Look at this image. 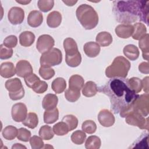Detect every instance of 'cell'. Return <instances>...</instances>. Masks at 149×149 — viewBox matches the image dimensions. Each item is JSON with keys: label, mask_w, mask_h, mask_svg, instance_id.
I'll return each mask as SVG.
<instances>
[{"label": "cell", "mask_w": 149, "mask_h": 149, "mask_svg": "<svg viewBox=\"0 0 149 149\" xmlns=\"http://www.w3.org/2000/svg\"><path fill=\"white\" fill-rule=\"evenodd\" d=\"M35 40V35L29 31L22 32L19 36L20 44L23 47H27L31 46Z\"/></svg>", "instance_id": "19"}, {"label": "cell", "mask_w": 149, "mask_h": 149, "mask_svg": "<svg viewBox=\"0 0 149 149\" xmlns=\"http://www.w3.org/2000/svg\"><path fill=\"white\" fill-rule=\"evenodd\" d=\"M5 87L10 93H13L20 91L23 88L20 80L18 78H14L8 80L5 82Z\"/></svg>", "instance_id": "20"}, {"label": "cell", "mask_w": 149, "mask_h": 149, "mask_svg": "<svg viewBox=\"0 0 149 149\" xmlns=\"http://www.w3.org/2000/svg\"><path fill=\"white\" fill-rule=\"evenodd\" d=\"M55 44L54 38L48 34L41 35L37 39L36 43V48L37 50L41 54L51 50Z\"/></svg>", "instance_id": "8"}, {"label": "cell", "mask_w": 149, "mask_h": 149, "mask_svg": "<svg viewBox=\"0 0 149 149\" xmlns=\"http://www.w3.org/2000/svg\"><path fill=\"white\" fill-rule=\"evenodd\" d=\"M95 40L99 45L102 47H107L112 42V37L109 33L102 31L97 35Z\"/></svg>", "instance_id": "23"}, {"label": "cell", "mask_w": 149, "mask_h": 149, "mask_svg": "<svg viewBox=\"0 0 149 149\" xmlns=\"http://www.w3.org/2000/svg\"><path fill=\"white\" fill-rule=\"evenodd\" d=\"M128 83L130 88L135 93H138L141 91L142 81L138 77H132L128 79Z\"/></svg>", "instance_id": "38"}, {"label": "cell", "mask_w": 149, "mask_h": 149, "mask_svg": "<svg viewBox=\"0 0 149 149\" xmlns=\"http://www.w3.org/2000/svg\"><path fill=\"white\" fill-rule=\"evenodd\" d=\"M86 138V134L84 132L79 130L74 131L71 135L72 141L77 145L82 144L85 141Z\"/></svg>", "instance_id": "37"}, {"label": "cell", "mask_w": 149, "mask_h": 149, "mask_svg": "<svg viewBox=\"0 0 149 149\" xmlns=\"http://www.w3.org/2000/svg\"><path fill=\"white\" fill-rule=\"evenodd\" d=\"M124 55L131 61L136 60L139 56V51L138 48L133 44H129L126 45L123 49Z\"/></svg>", "instance_id": "22"}, {"label": "cell", "mask_w": 149, "mask_h": 149, "mask_svg": "<svg viewBox=\"0 0 149 149\" xmlns=\"http://www.w3.org/2000/svg\"><path fill=\"white\" fill-rule=\"evenodd\" d=\"M98 120L100 123L104 127L112 126L115 121L113 113L108 109L100 111L98 115Z\"/></svg>", "instance_id": "11"}, {"label": "cell", "mask_w": 149, "mask_h": 149, "mask_svg": "<svg viewBox=\"0 0 149 149\" xmlns=\"http://www.w3.org/2000/svg\"><path fill=\"white\" fill-rule=\"evenodd\" d=\"M148 94L146 93L137 97L132 105V108L139 112L143 116L148 114Z\"/></svg>", "instance_id": "7"}, {"label": "cell", "mask_w": 149, "mask_h": 149, "mask_svg": "<svg viewBox=\"0 0 149 149\" xmlns=\"http://www.w3.org/2000/svg\"><path fill=\"white\" fill-rule=\"evenodd\" d=\"M113 4V12L118 22L130 24L140 19L148 24V1H115Z\"/></svg>", "instance_id": "2"}, {"label": "cell", "mask_w": 149, "mask_h": 149, "mask_svg": "<svg viewBox=\"0 0 149 149\" xmlns=\"http://www.w3.org/2000/svg\"><path fill=\"white\" fill-rule=\"evenodd\" d=\"M24 95V90L23 88H22L20 91L13 93H9V96L10 98L12 100L16 101L22 99Z\"/></svg>", "instance_id": "50"}, {"label": "cell", "mask_w": 149, "mask_h": 149, "mask_svg": "<svg viewBox=\"0 0 149 149\" xmlns=\"http://www.w3.org/2000/svg\"><path fill=\"white\" fill-rule=\"evenodd\" d=\"M17 44V38L15 36L10 35L6 37L3 42V44L9 48L15 47Z\"/></svg>", "instance_id": "48"}, {"label": "cell", "mask_w": 149, "mask_h": 149, "mask_svg": "<svg viewBox=\"0 0 149 149\" xmlns=\"http://www.w3.org/2000/svg\"><path fill=\"white\" fill-rule=\"evenodd\" d=\"M43 22L42 14L38 10L31 11L27 17V23L32 27L40 26Z\"/></svg>", "instance_id": "13"}, {"label": "cell", "mask_w": 149, "mask_h": 149, "mask_svg": "<svg viewBox=\"0 0 149 149\" xmlns=\"http://www.w3.org/2000/svg\"><path fill=\"white\" fill-rule=\"evenodd\" d=\"M98 91L97 84L92 81H87L82 88V93L83 95L87 97H91L94 96Z\"/></svg>", "instance_id": "24"}, {"label": "cell", "mask_w": 149, "mask_h": 149, "mask_svg": "<svg viewBox=\"0 0 149 149\" xmlns=\"http://www.w3.org/2000/svg\"><path fill=\"white\" fill-rule=\"evenodd\" d=\"M37 94H42L46 91L48 88V84L44 81L39 80L31 88Z\"/></svg>", "instance_id": "46"}, {"label": "cell", "mask_w": 149, "mask_h": 149, "mask_svg": "<svg viewBox=\"0 0 149 149\" xmlns=\"http://www.w3.org/2000/svg\"><path fill=\"white\" fill-rule=\"evenodd\" d=\"M132 148H148V134L143 133L130 147Z\"/></svg>", "instance_id": "29"}, {"label": "cell", "mask_w": 149, "mask_h": 149, "mask_svg": "<svg viewBox=\"0 0 149 149\" xmlns=\"http://www.w3.org/2000/svg\"><path fill=\"white\" fill-rule=\"evenodd\" d=\"M62 52L56 48H53L49 51L42 54L40 59L41 66L45 68L58 65L62 62Z\"/></svg>", "instance_id": "6"}, {"label": "cell", "mask_w": 149, "mask_h": 149, "mask_svg": "<svg viewBox=\"0 0 149 149\" xmlns=\"http://www.w3.org/2000/svg\"><path fill=\"white\" fill-rule=\"evenodd\" d=\"M63 48L66 53L77 51L78 47L76 41L72 38H66L63 41Z\"/></svg>", "instance_id": "39"}, {"label": "cell", "mask_w": 149, "mask_h": 149, "mask_svg": "<svg viewBox=\"0 0 149 149\" xmlns=\"http://www.w3.org/2000/svg\"><path fill=\"white\" fill-rule=\"evenodd\" d=\"M142 88L146 93H148V77H144L142 80Z\"/></svg>", "instance_id": "52"}, {"label": "cell", "mask_w": 149, "mask_h": 149, "mask_svg": "<svg viewBox=\"0 0 149 149\" xmlns=\"http://www.w3.org/2000/svg\"><path fill=\"white\" fill-rule=\"evenodd\" d=\"M121 117H125L126 122L130 125L138 126L141 129H146L148 130V119H146L139 112L132 108V105L120 113Z\"/></svg>", "instance_id": "5"}, {"label": "cell", "mask_w": 149, "mask_h": 149, "mask_svg": "<svg viewBox=\"0 0 149 149\" xmlns=\"http://www.w3.org/2000/svg\"><path fill=\"white\" fill-rule=\"evenodd\" d=\"M62 121L64 122L68 125L69 131L75 129L78 125V119L73 115H65L62 118Z\"/></svg>", "instance_id": "36"}, {"label": "cell", "mask_w": 149, "mask_h": 149, "mask_svg": "<svg viewBox=\"0 0 149 149\" xmlns=\"http://www.w3.org/2000/svg\"><path fill=\"white\" fill-rule=\"evenodd\" d=\"M65 62L66 64L72 68L78 66L81 62V56L79 52L73 55H65Z\"/></svg>", "instance_id": "31"}, {"label": "cell", "mask_w": 149, "mask_h": 149, "mask_svg": "<svg viewBox=\"0 0 149 149\" xmlns=\"http://www.w3.org/2000/svg\"><path fill=\"white\" fill-rule=\"evenodd\" d=\"M37 5L41 11L47 12L53 8L54 1L53 0H40L37 2Z\"/></svg>", "instance_id": "42"}, {"label": "cell", "mask_w": 149, "mask_h": 149, "mask_svg": "<svg viewBox=\"0 0 149 149\" xmlns=\"http://www.w3.org/2000/svg\"><path fill=\"white\" fill-rule=\"evenodd\" d=\"M39 135L43 140H49L53 138L54 133L52 129L48 125L42 126L39 130Z\"/></svg>", "instance_id": "34"}, {"label": "cell", "mask_w": 149, "mask_h": 149, "mask_svg": "<svg viewBox=\"0 0 149 149\" xmlns=\"http://www.w3.org/2000/svg\"><path fill=\"white\" fill-rule=\"evenodd\" d=\"M58 102L57 96L54 94H48L45 95L42 101V106L45 110L53 109L56 107Z\"/></svg>", "instance_id": "16"}, {"label": "cell", "mask_w": 149, "mask_h": 149, "mask_svg": "<svg viewBox=\"0 0 149 149\" xmlns=\"http://www.w3.org/2000/svg\"><path fill=\"white\" fill-rule=\"evenodd\" d=\"M100 91L109 97L111 109L115 113L130 108L139 96L130 88L128 79L122 77L112 78L100 88Z\"/></svg>", "instance_id": "1"}, {"label": "cell", "mask_w": 149, "mask_h": 149, "mask_svg": "<svg viewBox=\"0 0 149 149\" xmlns=\"http://www.w3.org/2000/svg\"><path fill=\"white\" fill-rule=\"evenodd\" d=\"M130 68V63L125 57H116L112 64L105 70L106 76L109 78H125Z\"/></svg>", "instance_id": "4"}, {"label": "cell", "mask_w": 149, "mask_h": 149, "mask_svg": "<svg viewBox=\"0 0 149 149\" xmlns=\"http://www.w3.org/2000/svg\"><path fill=\"white\" fill-rule=\"evenodd\" d=\"M133 26L134 30L132 36L134 40H139L147 34V29L144 24L136 23Z\"/></svg>", "instance_id": "25"}, {"label": "cell", "mask_w": 149, "mask_h": 149, "mask_svg": "<svg viewBox=\"0 0 149 149\" xmlns=\"http://www.w3.org/2000/svg\"><path fill=\"white\" fill-rule=\"evenodd\" d=\"M62 22V15L58 11H52L49 13L47 17V23L49 27L56 28Z\"/></svg>", "instance_id": "18"}, {"label": "cell", "mask_w": 149, "mask_h": 149, "mask_svg": "<svg viewBox=\"0 0 149 149\" xmlns=\"http://www.w3.org/2000/svg\"><path fill=\"white\" fill-rule=\"evenodd\" d=\"M65 97L68 101L71 102H75L80 97V91L68 88L65 92Z\"/></svg>", "instance_id": "40"}, {"label": "cell", "mask_w": 149, "mask_h": 149, "mask_svg": "<svg viewBox=\"0 0 149 149\" xmlns=\"http://www.w3.org/2000/svg\"><path fill=\"white\" fill-rule=\"evenodd\" d=\"M16 2L19 3H20L22 5H27L28 3H29L30 2H31V1H16Z\"/></svg>", "instance_id": "55"}, {"label": "cell", "mask_w": 149, "mask_h": 149, "mask_svg": "<svg viewBox=\"0 0 149 149\" xmlns=\"http://www.w3.org/2000/svg\"><path fill=\"white\" fill-rule=\"evenodd\" d=\"M84 84V80L82 76L79 74L72 75L69 80V88L79 90L83 88Z\"/></svg>", "instance_id": "21"}, {"label": "cell", "mask_w": 149, "mask_h": 149, "mask_svg": "<svg viewBox=\"0 0 149 149\" xmlns=\"http://www.w3.org/2000/svg\"><path fill=\"white\" fill-rule=\"evenodd\" d=\"M13 49L5 47L3 44L0 45V58L1 59H8L12 57Z\"/></svg>", "instance_id": "47"}, {"label": "cell", "mask_w": 149, "mask_h": 149, "mask_svg": "<svg viewBox=\"0 0 149 149\" xmlns=\"http://www.w3.org/2000/svg\"><path fill=\"white\" fill-rule=\"evenodd\" d=\"M133 26L131 24H121L116 26L115 29L116 34L122 38H129L133 33Z\"/></svg>", "instance_id": "14"}, {"label": "cell", "mask_w": 149, "mask_h": 149, "mask_svg": "<svg viewBox=\"0 0 149 149\" xmlns=\"http://www.w3.org/2000/svg\"><path fill=\"white\" fill-rule=\"evenodd\" d=\"M51 87L56 94L62 93L66 87V81L62 77H57L52 82Z\"/></svg>", "instance_id": "28"}, {"label": "cell", "mask_w": 149, "mask_h": 149, "mask_svg": "<svg viewBox=\"0 0 149 149\" xmlns=\"http://www.w3.org/2000/svg\"><path fill=\"white\" fill-rule=\"evenodd\" d=\"M31 137V132L28 130L27 129L21 127L19 129H18V133L17 135V138L18 140L24 141V142H27Z\"/></svg>", "instance_id": "45"}, {"label": "cell", "mask_w": 149, "mask_h": 149, "mask_svg": "<svg viewBox=\"0 0 149 149\" xmlns=\"http://www.w3.org/2000/svg\"><path fill=\"white\" fill-rule=\"evenodd\" d=\"M18 129L12 125L6 126L2 132L3 138L8 140H12L14 139L17 135Z\"/></svg>", "instance_id": "33"}, {"label": "cell", "mask_w": 149, "mask_h": 149, "mask_svg": "<svg viewBox=\"0 0 149 149\" xmlns=\"http://www.w3.org/2000/svg\"><path fill=\"white\" fill-rule=\"evenodd\" d=\"M42 139L41 137L37 136H33L30 137L29 141L31 148L33 149H40L44 148V142Z\"/></svg>", "instance_id": "44"}, {"label": "cell", "mask_w": 149, "mask_h": 149, "mask_svg": "<svg viewBox=\"0 0 149 149\" xmlns=\"http://www.w3.org/2000/svg\"><path fill=\"white\" fill-rule=\"evenodd\" d=\"M16 70L17 75L23 78L33 73V71L31 64L26 60H20L16 63Z\"/></svg>", "instance_id": "12"}, {"label": "cell", "mask_w": 149, "mask_h": 149, "mask_svg": "<svg viewBox=\"0 0 149 149\" xmlns=\"http://www.w3.org/2000/svg\"><path fill=\"white\" fill-rule=\"evenodd\" d=\"M81 129L83 132L88 134H93L97 130V125L93 120H87L82 123Z\"/></svg>", "instance_id": "41"}, {"label": "cell", "mask_w": 149, "mask_h": 149, "mask_svg": "<svg viewBox=\"0 0 149 149\" xmlns=\"http://www.w3.org/2000/svg\"><path fill=\"white\" fill-rule=\"evenodd\" d=\"M83 49L87 56L94 58L99 54L100 52V46L95 42L90 41L84 45Z\"/></svg>", "instance_id": "15"}, {"label": "cell", "mask_w": 149, "mask_h": 149, "mask_svg": "<svg viewBox=\"0 0 149 149\" xmlns=\"http://www.w3.org/2000/svg\"><path fill=\"white\" fill-rule=\"evenodd\" d=\"M12 117L16 122H23L27 115V109L26 105L22 102L14 104L12 108Z\"/></svg>", "instance_id": "9"}, {"label": "cell", "mask_w": 149, "mask_h": 149, "mask_svg": "<svg viewBox=\"0 0 149 149\" xmlns=\"http://www.w3.org/2000/svg\"><path fill=\"white\" fill-rule=\"evenodd\" d=\"M39 74L42 79L45 80H49L54 76L55 71L51 68L41 66V68L39 69Z\"/></svg>", "instance_id": "43"}, {"label": "cell", "mask_w": 149, "mask_h": 149, "mask_svg": "<svg viewBox=\"0 0 149 149\" xmlns=\"http://www.w3.org/2000/svg\"><path fill=\"white\" fill-rule=\"evenodd\" d=\"M26 148V147H25L24 146H23L22 144H20V143H16L12 147V149H13V148Z\"/></svg>", "instance_id": "54"}, {"label": "cell", "mask_w": 149, "mask_h": 149, "mask_svg": "<svg viewBox=\"0 0 149 149\" xmlns=\"http://www.w3.org/2000/svg\"><path fill=\"white\" fill-rule=\"evenodd\" d=\"M76 17L82 26L86 30L95 28L98 23V16L95 9L87 4H81L76 11Z\"/></svg>", "instance_id": "3"}, {"label": "cell", "mask_w": 149, "mask_h": 149, "mask_svg": "<svg viewBox=\"0 0 149 149\" xmlns=\"http://www.w3.org/2000/svg\"><path fill=\"white\" fill-rule=\"evenodd\" d=\"M16 73V69L13 63L10 62H3L1 65L0 74L4 78H10Z\"/></svg>", "instance_id": "17"}, {"label": "cell", "mask_w": 149, "mask_h": 149, "mask_svg": "<svg viewBox=\"0 0 149 149\" xmlns=\"http://www.w3.org/2000/svg\"><path fill=\"white\" fill-rule=\"evenodd\" d=\"M139 70L142 73L148 74L149 73V68H148V63L147 62H141L139 66Z\"/></svg>", "instance_id": "51"}, {"label": "cell", "mask_w": 149, "mask_h": 149, "mask_svg": "<svg viewBox=\"0 0 149 149\" xmlns=\"http://www.w3.org/2000/svg\"><path fill=\"white\" fill-rule=\"evenodd\" d=\"M149 35L146 34L143 37L139 40V46L142 51L143 58L146 61H148V52H149Z\"/></svg>", "instance_id": "27"}, {"label": "cell", "mask_w": 149, "mask_h": 149, "mask_svg": "<svg viewBox=\"0 0 149 149\" xmlns=\"http://www.w3.org/2000/svg\"><path fill=\"white\" fill-rule=\"evenodd\" d=\"M52 130L54 133L57 136H63L69 132L68 125L63 121L58 122L54 125Z\"/></svg>", "instance_id": "35"}, {"label": "cell", "mask_w": 149, "mask_h": 149, "mask_svg": "<svg viewBox=\"0 0 149 149\" xmlns=\"http://www.w3.org/2000/svg\"><path fill=\"white\" fill-rule=\"evenodd\" d=\"M58 118L59 111L56 108L53 109L45 110L44 113V122L47 124H52L55 122Z\"/></svg>", "instance_id": "26"}, {"label": "cell", "mask_w": 149, "mask_h": 149, "mask_svg": "<svg viewBox=\"0 0 149 149\" xmlns=\"http://www.w3.org/2000/svg\"><path fill=\"white\" fill-rule=\"evenodd\" d=\"M24 79L27 86L30 88H32L33 86L40 80V78L34 73H31L24 77Z\"/></svg>", "instance_id": "49"}, {"label": "cell", "mask_w": 149, "mask_h": 149, "mask_svg": "<svg viewBox=\"0 0 149 149\" xmlns=\"http://www.w3.org/2000/svg\"><path fill=\"white\" fill-rule=\"evenodd\" d=\"M63 3H65L67 6H73L75 3H77V1H62Z\"/></svg>", "instance_id": "53"}, {"label": "cell", "mask_w": 149, "mask_h": 149, "mask_svg": "<svg viewBox=\"0 0 149 149\" xmlns=\"http://www.w3.org/2000/svg\"><path fill=\"white\" fill-rule=\"evenodd\" d=\"M23 125L30 128L34 129L38 123L37 115L34 112H30L27 114L26 119L22 122Z\"/></svg>", "instance_id": "30"}, {"label": "cell", "mask_w": 149, "mask_h": 149, "mask_svg": "<svg viewBox=\"0 0 149 149\" xmlns=\"http://www.w3.org/2000/svg\"><path fill=\"white\" fill-rule=\"evenodd\" d=\"M101 141L98 136H89L86 141L85 147L87 149H98L100 148Z\"/></svg>", "instance_id": "32"}, {"label": "cell", "mask_w": 149, "mask_h": 149, "mask_svg": "<svg viewBox=\"0 0 149 149\" xmlns=\"http://www.w3.org/2000/svg\"><path fill=\"white\" fill-rule=\"evenodd\" d=\"M8 18L12 24L17 25L21 24L24 19V12L20 7H12L8 12Z\"/></svg>", "instance_id": "10"}]
</instances>
